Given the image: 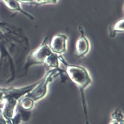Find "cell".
Returning <instances> with one entry per match:
<instances>
[{"mask_svg":"<svg viewBox=\"0 0 124 124\" xmlns=\"http://www.w3.org/2000/svg\"><path fill=\"white\" fill-rule=\"evenodd\" d=\"M59 60L66 66V72L71 79L80 89L88 87L92 80L87 69L82 66L67 64L61 55H59Z\"/></svg>","mask_w":124,"mask_h":124,"instance_id":"6da1fadb","label":"cell"},{"mask_svg":"<svg viewBox=\"0 0 124 124\" xmlns=\"http://www.w3.org/2000/svg\"><path fill=\"white\" fill-rule=\"evenodd\" d=\"M60 72V70L59 68L50 69L46 72L43 78L38 81L33 89L24 96L31 99L34 102L43 98L47 93L48 83L52 80L54 76Z\"/></svg>","mask_w":124,"mask_h":124,"instance_id":"7a4b0ae2","label":"cell"},{"mask_svg":"<svg viewBox=\"0 0 124 124\" xmlns=\"http://www.w3.org/2000/svg\"><path fill=\"white\" fill-rule=\"evenodd\" d=\"M47 42V37H46L40 45L31 53L27 58L26 67L34 64L44 63L46 58L52 53Z\"/></svg>","mask_w":124,"mask_h":124,"instance_id":"3957f363","label":"cell"},{"mask_svg":"<svg viewBox=\"0 0 124 124\" xmlns=\"http://www.w3.org/2000/svg\"><path fill=\"white\" fill-rule=\"evenodd\" d=\"M67 37L63 34H57L52 38L49 47L53 53L61 55L65 53L67 49Z\"/></svg>","mask_w":124,"mask_h":124,"instance_id":"277c9868","label":"cell"},{"mask_svg":"<svg viewBox=\"0 0 124 124\" xmlns=\"http://www.w3.org/2000/svg\"><path fill=\"white\" fill-rule=\"evenodd\" d=\"M78 31L80 33V36L76 42L75 54L78 57H81L84 56L88 53L90 45L89 40L84 35L82 28L79 27Z\"/></svg>","mask_w":124,"mask_h":124,"instance_id":"5b68a950","label":"cell"},{"mask_svg":"<svg viewBox=\"0 0 124 124\" xmlns=\"http://www.w3.org/2000/svg\"><path fill=\"white\" fill-rule=\"evenodd\" d=\"M6 6L10 10L13 11H18L24 14L30 19H33L32 15L24 11L21 7L20 3L16 0H1Z\"/></svg>","mask_w":124,"mask_h":124,"instance_id":"8992f818","label":"cell"},{"mask_svg":"<svg viewBox=\"0 0 124 124\" xmlns=\"http://www.w3.org/2000/svg\"><path fill=\"white\" fill-rule=\"evenodd\" d=\"M59 55L53 52L45 59L44 63L50 69L58 68L59 65Z\"/></svg>","mask_w":124,"mask_h":124,"instance_id":"52a82bcc","label":"cell"},{"mask_svg":"<svg viewBox=\"0 0 124 124\" xmlns=\"http://www.w3.org/2000/svg\"><path fill=\"white\" fill-rule=\"evenodd\" d=\"M124 19H122L117 21L114 25H113L110 29V32L111 35H115L116 32H124Z\"/></svg>","mask_w":124,"mask_h":124,"instance_id":"ba28073f","label":"cell"},{"mask_svg":"<svg viewBox=\"0 0 124 124\" xmlns=\"http://www.w3.org/2000/svg\"><path fill=\"white\" fill-rule=\"evenodd\" d=\"M20 106L25 110H29L31 109L33 106L34 102L31 99L25 97L19 102Z\"/></svg>","mask_w":124,"mask_h":124,"instance_id":"9c48e42d","label":"cell"},{"mask_svg":"<svg viewBox=\"0 0 124 124\" xmlns=\"http://www.w3.org/2000/svg\"><path fill=\"white\" fill-rule=\"evenodd\" d=\"M58 0H32V4L42 5L46 4H55Z\"/></svg>","mask_w":124,"mask_h":124,"instance_id":"30bf717a","label":"cell"},{"mask_svg":"<svg viewBox=\"0 0 124 124\" xmlns=\"http://www.w3.org/2000/svg\"><path fill=\"white\" fill-rule=\"evenodd\" d=\"M5 94L3 90V89L0 88V103L2 102L4 99Z\"/></svg>","mask_w":124,"mask_h":124,"instance_id":"8fae6325","label":"cell"},{"mask_svg":"<svg viewBox=\"0 0 124 124\" xmlns=\"http://www.w3.org/2000/svg\"><path fill=\"white\" fill-rule=\"evenodd\" d=\"M123 121H119L116 119H112L109 124H123Z\"/></svg>","mask_w":124,"mask_h":124,"instance_id":"7c38bea8","label":"cell"},{"mask_svg":"<svg viewBox=\"0 0 124 124\" xmlns=\"http://www.w3.org/2000/svg\"><path fill=\"white\" fill-rule=\"evenodd\" d=\"M6 119L2 116L1 114H0V124H7Z\"/></svg>","mask_w":124,"mask_h":124,"instance_id":"4fadbf2b","label":"cell"},{"mask_svg":"<svg viewBox=\"0 0 124 124\" xmlns=\"http://www.w3.org/2000/svg\"><path fill=\"white\" fill-rule=\"evenodd\" d=\"M19 3H28V4H32V0H16Z\"/></svg>","mask_w":124,"mask_h":124,"instance_id":"5bb4252c","label":"cell"}]
</instances>
